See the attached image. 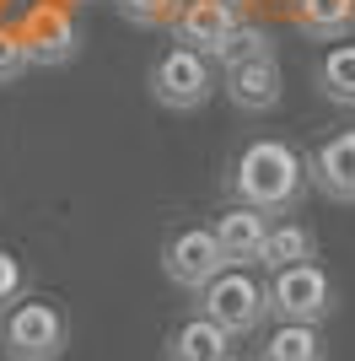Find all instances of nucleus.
<instances>
[{
    "label": "nucleus",
    "mask_w": 355,
    "mask_h": 361,
    "mask_svg": "<svg viewBox=\"0 0 355 361\" xmlns=\"http://www.w3.org/2000/svg\"><path fill=\"white\" fill-rule=\"evenodd\" d=\"M301 189H307V167H301L296 146L264 135V140H248V146L237 151V162H232L237 205H253V211H264V216H291Z\"/></svg>",
    "instance_id": "nucleus-1"
},
{
    "label": "nucleus",
    "mask_w": 355,
    "mask_h": 361,
    "mask_svg": "<svg viewBox=\"0 0 355 361\" xmlns=\"http://www.w3.org/2000/svg\"><path fill=\"white\" fill-rule=\"evenodd\" d=\"M0 345H6V361H59L70 345L65 313L49 302H11L0 324Z\"/></svg>",
    "instance_id": "nucleus-2"
},
{
    "label": "nucleus",
    "mask_w": 355,
    "mask_h": 361,
    "mask_svg": "<svg viewBox=\"0 0 355 361\" xmlns=\"http://www.w3.org/2000/svg\"><path fill=\"white\" fill-rule=\"evenodd\" d=\"M264 313H275L280 324H323L334 313V286L318 264H285V270H269L264 286Z\"/></svg>",
    "instance_id": "nucleus-3"
},
{
    "label": "nucleus",
    "mask_w": 355,
    "mask_h": 361,
    "mask_svg": "<svg viewBox=\"0 0 355 361\" xmlns=\"http://www.w3.org/2000/svg\"><path fill=\"white\" fill-rule=\"evenodd\" d=\"M194 297H199V318H210L226 340L253 334L259 318H264V286H259L248 270H221L210 286L194 291Z\"/></svg>",
    "instance_id": "nucleus-4"
},
{
    "label": "nucleus",
    "mask_w": 355,
    "mask_h": 361,
    "mask_svg": "<svg viewBox=\"0 0 355 361\" xmlns=\"http://www.w3.org/2000/svg\"><path fill=\"white\" fill-rule=\"evenodd\" d=\"M151 97L173 114H194L216 97V75H210V60L194 54V49H167L162 60L151 65Z\"/></svg>",
    "instance_id": "nucleus-5"
},
{
    "label": "nucleus",
    "mask_w": 355,
    "mask_h": 361,
    "mask_svg": "<svg viewBox=\"0 0 355 361\" xmlns=\"http://www.w3.org/2000/svg\"><path fill=\"white\" fill-rule=\"evenodd\" d=\"M226 270L221 248H216V232L210 226H183V232H173L162 248V275L173 281L178 291H199L210 286L216 275Z\"/></svg>",
    "instance_id": "nucleus-6"
},
{
    "label": "nucleus",
    "mask_w": 355,
    "mask_h": 361,
    "mask_svg": "<svg viewBox=\"0 0 355 361\" xmlns=\"http://www.w3.org/2000/svg\"><path fill=\"white\" fill-rule=\"evenodd\" d=\"M16 44L27 54V65H70L81 54V27H75V16L65 6H38L27 16V27L16 32Z\"/></svg>",
    "instance_id": "nucleus-7"
},
{
    "label": "nucleus",
    "mask_w": 355,
    "mask_h": 361,
    "mask_svg": "<svg viewBox=\"0 0 355 361\" xmlns=\"http://www.w3.org/2000/svg\"><path fill=\"white\" fill-rule=\"evenodd\" d=\"M237 22H242V16H237V6H226V0H183L167 27H173L178 49H194V54L216 60V54H221V44L232 38Z\"/></svg>",
    "instance_id": "nucleus-8"
},
{
    "label": "nucleus",
    "mask_w": 355,
    "mask_h": 361,
    "mask_svg": "<svg viewBox=\"0 0 355 361\" xmlns=\"http://www.w3.org/2000/svg\"><path fill=\"white\" fill-rule=\"evenodd\" d=\"M226 97H232L237 114H269V108H280V97H285L280 60L275 54H253V60L226 65Z\"/></svg>",
    "instance_id": "nucleus-9"
},
{
    "label": "nucleus",
    "mask_w": 355,
    "mask_h": 361,
    "mask_svg": "<svg viewBox=\"0 0 355 361\" xmlns=\"http://www.w3.org/2000/svg\"><path fill=\"white\" fill-rule=\"evenodd\" d=\"M216 248H221L226 270H248V264H259V254H264V232H269V216L253 211V205H232V211L216 216Z\"/></svg>",
    "instance_id": "nucleus-10"
},
{
    "label": "nucleus",
    "mask_w": 355,
    "mask_h": 361,
    "mask_svg": "<svg viewBox=\"0 0 355 361\" xmlns=\"http://www.w3.org/2000/svg\"><path fill=\"white\" fill-rule=\"evenodd\" d=\"M301 167H307V178L318 183L328 200H344V205H355V130H344V135L323 140V146L312 151Z\"/></svg>",
    "instance_id": "nucleus-11"
},
{
    "label": "nucleus",
    "mask_w": 355,
    "mask_h": 361,
    "mask_svg": "<svg viewBox=\"0 0 355 361\" xmlns=\"http://www.w3.org/2000/svg\"><path fill=\"white\" fill-rule=\"evenodd\" d=\"M291 22L296 32H307L318 44H340L355 32V0H296Z\"/></svg>",
    "instance_id": "nucleus-12"
},
{
    "label": "nucleus",
    "mask_w": 355,
    "mask_h": 361,
    "mask_svg": "<svg viewBox=\"0 0 355 361\" xmlns=\"http://www.w3.org/2000/svg\"><path fill=\"white\" fill-rule=\"evenodd\" d=\"M307 259H318V238H312V226L280 221V226H269V232H264V254H259V264H264V270L307 264Z\"/></svg>",
    "instance_id": "nucleus-13"
},
{
    "label": "nucleus",
    "mask_w": 355,
    "mask_h": 361,
    "mask_svg": "<svg viewBox=\"0 0 355 361\" xmlns=\"http://www.w3.org/2000/svg\"><path fill=\"white\" fill-rule=\"evenodd\" d=\"M226 350H232V340H226L210 318H189V324H178L173 340H167V361H221Z\"/></svg>",
    "instance_id": "nucleus-14"
},
{
    "label": "nucleus",
    "mask_w": 355,
    "mask_h": 361,
    "mask_svg": "<svg viewBox=\"0 0 355 361\" xmlns=\"http://www.w3.org/2000/svg\"><path fill=\"white\" fill-rule=\"evenodd\" d=\"M318 92L340 108H355V44H334L318 60Z\"/></svg>",
    "instance_id": "nucleus-15"
},
{
    "label": "nucleus",
    "mask_w": 355,
    "mask_h": 361,
    "mask_svg": "<svg viewBox=\"0 0 355 361\" xmlns=\"http://www.w3.org/2000/svg\"><path fill=\"white\" fill-rule=\"evenodd\" d=\"M318 324H280L264 345V361H318Z\"/></svg>",
    "instance_id": "nucleus-16"
},
{
    "label": "nucleus",
    "mask_w": 355,
    "mask_h": 361,
    "mask_svg": "<svg viewBox=\"0 0 355 361\" xmlns=\"http://www.w3.org/2000/svg\"><path fill=\"white\" fill-rule=\"evenodd\" d=\"M253 54H275V44H269V27L237 22L232 38L221 44V54H216V60H221V65H237V60H253Z\"/></svg>",
    "instance_id": "nucleus-17"
},
{
    "label": "nucleus",
    "mask_w": 355,
    "mask_h": 361,
    "mask_svg": "<svg viewBox=\"0 0 355 361\" xmlns=\"http://www.w3.org/2000/svg\"><path fill=\"white\" fill-rule=\"evenodd\" d=\"M113 6H118V16H124L130 27H167L183 0H113Z\"/></svg>",
    "instance_id": "nucleus-18"
},
{
    "label": "nucleus",
    "mask_w": 355,
    "mask_h": 361,
    "mask_svg": "<svg viewBox=\"0 0 355 361\" xmlns=\"http://www.w3.org/2000/svg\"><path fill=\"white\" fill-rule=\"evenodd\" d=\"M22 291H27V275H22V264H16L11 254H0V313H6L11 302H22Z\"/></svg>",
    "instance_id": "nucleus-19"
},
{
    "label": "nucleus",
    "mask_w": 355,
    "mask_h": 361,
    "mask_svg": "<svg viewBox=\"0 0 355 361\" xmlns=\"http://www.w3.org/2000/svg\"><path fill=\"white\" fill-rule=\"evenodd\" d=\"M22 71H27V54L16 44V32H0V87H11Z\"/></svg>",
    "instance_id": "nucleus-20"
},
{
    "label": "nucleus",
    "mask_w": 355,
    "mask_h": 361,
    "mask_svg": "<svg viewBox=\"0 0 355 361\" xmlns=\"http://www.w3.org/2000/svg\"><path fill=\"white\" fill-rule=\"evenodd\" d=\"M226 6H248V0H226Z\"/></svg>",
    "instance_id": "nucleus-21"
},
{
    "label": "nucleus",
    "mask_w": 355,
    "mask_h": 361,
    "mask_svg": "<svg viewBox=\"0 0 355 361\" xmlns=\"http://www.w3.org/2000/svg\"><path fill=\"white\" fill-rule=\"evenodd\" d=\"M221 361H237V356H232V350H226V356H221Z\"/></svg>",
    "instance_id": "nucleus-22"
}]
</instances>
